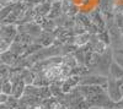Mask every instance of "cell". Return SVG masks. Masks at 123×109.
<instances>
[{"label": "cell", "mask_w": 123, "mask_h": 109, "mask_svg": "<svg viewBox=\"0 0 123 109\" xmlns=\"http://www.w3.org/2000/svg\"><path fill=\"white\" fill-rule=\"evenodd\" d=\"M54 41H55V36H54V32H47V31H42L36 39H35V43H38L39 45H42L43 48L46 47H50L54 44Z\"/></svg>", "instance_id": "9"}, {"label": "cell", "mask_w": 123, "mask_h": 109, "mask_svg": "<svg viewBox=\"0 0 123 109\" xmlns=\"http://www.w3.org/2000/svg\"><path fill=\"white\" fill-rule=\"evenodd\" d=\"M104 109H121V108H118L116 104L115 105H112V107H108V108H104Z\"/></svg>", "instance_id": "29"}, {"label": "cell", "mask_w": 123, "mask_h": 109, "mask_svg": "<svg viewBox=\"0 0 123 109\" xmlns=\"http://www.w3.org/2000/svg\"><path fill=\"white\" fill-rule=\"evenodd\" d=\"M116 105L118 107V108H121V109H123V97H122V99L118 102V103H116Z\"/></svg>", "instance_id": "27"}, {"label": "cell", "mask_w": 123, "mask_h": 109, "mask_svg": "<svg viewBox=\"0 0 123 109\" xmlns=\"http://www.w3.org/2000/svg\"><path fill=\"white\" fill-rule=\"evenodd\" d=\"M25 87H26V85L22 80H20L17 82H14L12 83V93H11V96H14L16 98H21L24 96V92H25Z\"/></svg>", "instance_id": "17"}, {"label": "cell", "mask_w": 123, "mask_h": 109, "mask_svg": "<svg viewBox=\"0 0 123 109\" xmlns=\"http://www.w3.org/2000/svg\"><path fill=\"white\" fill-rule=\"evenodd\" d=\"M108 81V76L100 75L96 72H90L80 77V85H91V86H101L106 88Z\"/></svg>", "instance_id": "3"}, {"label": "cell", "mask_w": 123, "mask_h": 109, "mask_svg": "<svg viewBox=\"0 0 123 109\" xmlns=\"http://www.w3.org/2000/svg\"><path fill=\"white\" fill-rule=\"evenodd\" d=\"M122 15H123V10H122Z\"/></svg>", "instance_id": "36"}, {"label": "cell", "mask_w": 123, "mask_h": 109, "mask_svg": "<svg viewBox=\"0 0 123 109\" xmlns=\"http://www.w3.org/2000/svg\"><path fill=\"white\" fill-rule=\"evenodd\" d=\"M86 101L89 102V104L91 107H100V108H108V107H112L116 104L111 101V98L108 97L106 91H102L100 93L91 96V97L86 98Z\"/></svg>", "instance_id": "5"}, {"label": "cell", "mask_w": 123, "mask_h": 109, "mask_svg": "<svg viewBox=\"0 0 123 109\" xmlns=\"http://www.w3.org/2000/svg\"><path fill=\"white\" fill-rule=\"evenodd\" d=\"M3 64V61H1V58H0V65H1Z\"/></svg>", "instance_id": "35"}, {"label": "cell", "mask_w": 123, "mask_h": 109, "mask_svg": "<svg viewBox=\"0 0 123 109\" xmlns=\"http://www.w3.org/2000/svg\"><path fill=\"white\" fill-rule=\"evenodd\" d=\"M89 109H104V108H100V107H90Z\"/></svg>", "instance_id": "32"}, {"label": "cell", "mask_w": 123, "mask_h": 109, "mask_svg": "<svg viewBox=\"0 0 123 109\" xmlns=\"http://www.w3.org/2000/svg\"><path fill=\"white\" fill-rule=\"evenodd\" d=\"M108 77L115 78V80H122L123 78V69L113 60L110 66V71H108Z\"/></svg>", "instance_id": "13"}, {"label": "cell", "mask_w": 123, "mask_h": 109, "mask_svg": "<svg viewBox=\"0 0 123 109\" xmlns=\"http://www.w3.org/2000/svg\"><path fill=\"white\" fill-rule=\"evenodd\" d=\"M10 71H11V66H9L6 64H1V65H0V80L9 78Z\"/></svg>", "instance_id": "21"}, {"label": "cell", "mask_w": 123, "mask_h": 109, "mask_svg": "<svg viewBox=\"0 0 123 109\" xmlns=\"http://www.w3.org/2000/svg\"><path fill=\"white\" fill-rule=\"evenodd\" d=\"M122 80H123V78H122Z\"/></svg>", "instance_id": "37"}, {"label": "cell", "mask_w": 123, "mask_h": 109, "mask_svg": "<svg viewBox=\"0 0 123 109\" xmlns=\"http://www.w3.org/2000/svg\"><path fill=\"white\" fill-rule=\"evenodd\" d=\"M91 105L89 104V102L86 101V99H83V101H81V102H79L73 109H89Z\"/></svg>", "instance_id": "25"}, {"label": "cell", "mask_w": 123, "mask_h": 109, "mask_svg": "<svg viewBox=\"0 0 123 109\" xmlns=\"http://www.w3.org/2000/svg\"><path fill=\"white\" fill-rule=\"evenodd\" d=\"M113 60L123 69V53L119 52H113Z\"/></svg>", "instance_id": "24"}, {"label": "cell", "mask_w": 123, "mask_h": 109, "mask_svg": "<svg viewBox=\"0 0 123 109\" xmlns=\"http://www.w3.org/2000/svg\"><path fill=\"white\" fill-rule=\"evenodd\" d=\"M17 33V25H1L0 27V53L9 50Z\"/></svg>", "instance_id": "1"}, {"label": "cell", "mask_w": 123, "mask_h": 109, "mask_svg": "<svg viewBox=\"0 0 123 109\" xmlns=\"http://www.w3.org/2000/svg\"><path fill=\"white\" fill-rule=\"evenodd\" d=\"M15 4L16 3H14V4H11V5H7V6H4L1 10H0V22H3L4 20L11 14V11L14 10V7H15Z\"/></svg>", "instance_id": "19"}, {"label": "cell", "mask_w": 123, "mask_h": 109, "mask_svg": "<svg viewBox=\"0 0 123 109\" xmlns=\"http://www.w3.org/2000/svg\"><path fill=\"white\" fill-rule=\"evenodd\" d=\"M63 56V64L70 69H74L78 66V61H76V59L73 54H65V55H62Z\"/></svg>", "instance_id": "18"}, {"label": "cell", "mask_w": 123, "mask_h": 109, "mask_svg": "<svg viewBox=\"0 0 123 109\" xmlns=\"http://www.w3.org/2000/svg\"><path fill=\"white\" fill-rule=\"evenodd\" d=\"M63 15V10H62V1H52V6H50V11L48 14V18L55 20L59 16Z\"/></svg>", "instance_id": "15"}, {"label": "cell", "mask_w": 123, "mask_h": 109, "mask_svg": "<svg viewBox=\"0 0 123 109\" xmlns=\"http://www.w3.org/2000/svg\"><path fill=\"white\" fill-rule=\"evenodd\" d=\"M7 99H9V96L7 94H5V93H0V103L1 104H6V102H7Z\"/></svg>", "instance_id": "26"}, {"label": "cell", "mask_w": 123, "mask_h": 109, "mask_svg": "<svg viewBox=\"0 0 123 109\" xmlns=\"http://www.w3.org/2000/svg\"><path fill=\"white\" fill-rule=\"evenodd\" d=\"M1 92L7 94V96H11L12 93V82L9 80V78H5L3 80V85H1Z\"/></svg>", "instance_id": "20"}, {"label": "cell", "mask_w": 123, "mask_h": 109, "mask_svg": "<svg viewBox=\"0 0 123 109\" xmlns=\"http://www.w3.org/2000/svg\"><path fill=\"white\" fill-rule=\"evenodd\" d=\"M121 92H122V96H123V80H121Z\"/></svg>", "instance_id": "31"}, {"label": "cell", "mask_w": 123, "mask_h": 109, "mask_svg": "<svg viewBox=\"0 0 123 109\" xmlns=\"http://www.w3.org/2000/svg\"><path fill=\"white\" fill-rule=\"evenodd\" d=\"M90 38H91V33L85 32V33L74 36L73 39H71V43H73L75 47H78V48H81V47L86 45V44L90 42Z\"/></svg>", "instance_id": "12"}, {"label": "cell", "mask_w": 123, "mask_h": 109, "mask_svg": "<svg viewBox=\"0 0 123 109\" xmlns=\"http://www.w3.org/2000/svg\"><path fill=\"white\" fill-rule=\"evenodd\" d=\"M43 0H22V4L25 5L26 9H35L37 5H39Z\"/></svg>", "instance_id": "22"}, {"label": "cell", "mask_w": 123, "mask_h": 109, "mask_svg": "<svg viewBox=\"0 0 123 109\" xmlns=\"http://www.w3.org/2000/svg\"><path fill=\"white\" fill-rule=\"evenodd\" d=\"M50 6H52V0H43L39 5H37L35 7V12H36L35 21H38L41 18L47 17L50 11Z\"/></svg>", "instance_id": "7"}, {"label": "cell", "mask_w": 123, "mask_h": 109, "mask_svg": "<svg viewBox=\"0 0 123 109\" xmlns=\"http://www.w3.org/2000/svg\"><path fill=\"white\" fill-rule=\"evenodd\" d=\"M106 93L111 98V101L113 103H118L122 99V92H121V80H115V78L108 77L107 86L105 88Z\"/></svg>", "instance_id": "4"}, {"label": "cell", "mask_w": 123, "mask_h": 109, "mask_svg": "<svg viewBox=\"0 0 123 109\" xmlns=\"http://www.w3.org/2000/svg\"><path fill=\"white\" fill-rule=\"evenodd\" d=\"M113 21H115V25L121 29V31H123V15H122V12L115 14V16H113Z\"/></svg>", "instance_id": "23"}, {"label": "cell", "mask_w": 123, "mask_h": 109, "mask_svg": "<svg viewBox=\"0 0 123 109\" xmlns=\"http://www.w3.org/2000/svg\"><path fill=\"white\" fill-rule=\"evenodd\" d=\"M52 1H63V0H52Z\"/></svg>", "instance_id": "33"}, {"label": "cell", "mask_w": 123, "mask_h": 109, "mask_svg": "<svg viewBox=\"0 0 123 109\" xmlns=\"http://www.w3.org/2000/svg\"><path fill=\"white\" fill-rule=\"evenodd\" d=\"M0 109H7L6 104H1V103H0Z\"/></svg>", "instance_id": "30"}, {"label": "cell", "mask_w": 123, "mask_h": 109, "mask_svg": "<svg viewBox=\"0 0 123 109\" xmlns=\"http://www.w3.org/2000/svg\"><path fill=\"white\" fill-rule=\"evenodd\" d=\"M36 78V72L30 67H25L21 71V80L25 82V85H33V81Z\"/></svg>", "instance_id": "14"}, {"label": "cell", "mask_w": 123, "mask_h": 109, "mask_svg": "<svg viewBox=\"0 0 123 109\" xmlns=\"http://www.w3.org/2000/svg\"><path fill=\"white\" fill-rule=\"evenodd\" d=\"M89 17L91 20V22L98 28L100 32L106 29V18H105L104 15H102V12L100 11L98 7L95 9V10H91V11L89 12Z\"/></svg>", "instance_id": "6"}, {"label": "cell", "mask_w": 123, "mask_h": 109, "mask_svg": "<svg viewBox=\"0 0 123 109\" xmlns=\"http://www.w3.org/2000/svg\"><path fill=\"white\" fill-rule=\"evenodd\" d=\"M3 7H4V6H3V5H1V4H0V10H1V9H3Z\"/></svg>", "instance_id": "34"}, {"label": "cell", "mask_w": 123, "mask_h": 109, "mask_svg": "<svg viewBox=\"0 0 123 109\" xmlns=\"http://www.w3.org/2000/svg\"><path fill=\"white\" fill-rule=\"evenodd\" d=\"M113 61V49L111 48V45L105 50V53H102L100 55L98 63L96 64V66L94 67L92 72H96L100 75H105L108 76V71H110V66Z\"/></svg>", "instance_id": "2"}, {"label": "cell", "mask_w": 123, "mask_h": 109, "mask_svg": "<svg viewBox=\"0 0 123 109\" xmlns=\"http://www.w3.org/2000/svg\"><path fill=\"white\" fill-rule=\"evenodd\" d=\"M80 85V76L78 75H71L62 81V91L64 93H69L71 90Z\"/></svg>", "instance_id": "8"}, {"label": "cell", "mask_w": 123, "mask_h": 109, "mask_svg": "<svg viewBox=\"0 0 123 109\" xmlns=\"http://www.w3.org/2000/svg\"><path fill=\"white\" fill-rule=\"evenodd\" d=\"M62 10H63L64 15L73 16V17H75L80 12L79 5L75 4L73 0H63V1H62Z\"/></svg>", "instance_id": "10"}, {"label": "cell", "mask_w": 123, "mask_h": 109, "mask_svg": "<svg viewBox=\"0 0 123 109\" xmlns=\"http://www.w3.org/2000/svg\"><path fill=\"white\" fill-rule=\"evenodd\" d=\"M0 58H1V61H3V64H6V65H9V66H12L15 63H16V60H17V55L16 54H14L11 50H6V52H3V53H0Z\"/></svg>", "instance_id": "16"}, {"label": "cell", "mask_w": 123, "mask_h": 109, "mask_svg": "<svg viewBox=\"0 0 123 109\" xmlns=\"http://www.w3.org/2000/svg\"><path fill=\"white\" fill-rule=\"evenodd\" d=\"M91 44V48H92V52H95L97 54H102V53H105V50L110 47L107 45L105 42H102L101 39L97 37V34H91V38H90V42Z\"/></svg>", "instance_id": "11"}, {"label": "cell", "mask_w": 123, "mask_h": 109, "mask_svg": "<svg viewBox=\"0 0 123 109\" xmlns=\"http://www.w3.org/2000/svg\"><path fill=\"white\" fill-rule=\"evenodd\" d=\"M91 3V0H81V5H89Z\"/></svg>", "instance_id": "28"}]
</instances>
